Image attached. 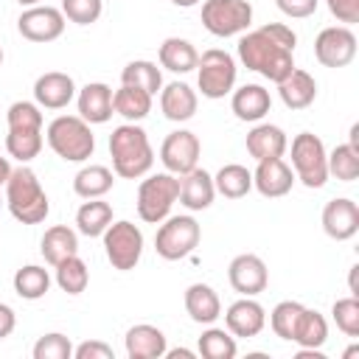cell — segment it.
I'll use <instances>...</instances> for the list:
<instances>
[{
	"label": "cell",
	"instance_id": "obj_21",
	"mask_svg": "<svg viewBox=\"0 0 359 359\" xmlns=\"http://www.w3.org/2000/svg\"><path fill=\"white\" fill-rule=\"evenodd\" d=\"M289 149L286 132L275 123H258L247 132V151L250 157L258 160H272V157H283V151Z\"/></svg>",
	"mask_w": 359,
	"mask_h": 359
},
{
	"label": "cell",
	"instance_id": "obj_8",
	"mask_svg": "<svg viewBox=\"0 0 359 359\" xmlns=\"http://www.w3.org/2000/svg\"><path fill=\"white\" fill-rule=\"evenodd\" d=\"M236 59L222 48L205 50L196 62V84L205 98H224L236 87Z\"/></svg>",
	"mask_w": 359,
	"mask_h": 359
},
{
	"label": "cell",
	"instance_id": "obj_15",
	"mask_svg": "<svg viewBox=\"0 0 359 359\" xmlns=\"http://www.w3.org/2000/svg\"><path fill=\"white\" fill-rule=\"evenodd\" d=\"M323 230L334 241H348L359 233V205L348 196H337L323 208Z\"/></svg>",
	"mask_w": 359,
	"mask_h": 359
},
{
	"label": "cell",
	"instance_id": "obj_34",
	"mask_svg": "<svg viewBox=\"0 0 359 359\" xmlns=\"http://www.w3.org/2000/svg\"><path fill=\"white\" fill-rule=\"evenodd\" d=\"M121 84H129V87H140L146 90L149 95H157L163 90V73L154 62L149 59H135L129 62L123 70H121Z\"/></svg>",
	"mask_w": 359,
	"mask_h": 359
},
{
	"label": "cell",
	"instance_id": "obj_12",
	"mask_svg": "<svg viewBox=\"0 0 359 359\" xmlns=\"http://www.w3.org/2000/svg\"><path fill=\"white\" fill-rule=\"evenodd\" d=\"M199 151H202L199 137H196L194 132H188V129H177V132H171V135L163 140V146H160V160H163V165H165L168 174L182 177V174H188L191 168H196Z\"/></svg>",
	"mask_w": 359,
	"mask_h": 359
},
{
	"label": "cell",
	"instance_id": "obj_45",
	"mask_svg": "<svg viewBox=\"0 0 359 359\" xmlns=\"http://www.w3.org/2000/svg\"><path fill=\"white\" fill-rule=\"evenodd\" d=\"M73 359H115V353H112V348L107 342L87 339V342L73 348Z\"/></svg>",
	"mask_w": 359,
	"mask_h": 359
},
{
	"label": "cell",
	"instance_id": "obj_40",
	"mask_svg": "<svg viewBox=\"0 0 359 359\" xmlns=\"http://www.w3.org/2000/svg\"><path fill=\"white\" fill-rule=\"evenodd\" d=\"M303 309H306V306H303V303H297V300H280V303L272 309V314H269V325H272L275 337H280V339L292 342V337H294V328H297V320H300Z\"/></svg>",
	"mask_w": 359,
	"mask_h": 359
},
{
	"label": "cell",
	"instance_id": "obj_20",
	"mask_svg": "<svg viewBox=\"0 0 359 359\" xmlns=\"http://www.w3.org/2000/svg\"><path fill=\"white\" fill-rule=\"evenodd\" d=\"M123 345H126V356L129 359H160L168 351L165 334L157 325H149V323L132 325L126 331V337H123Z\"/></svg>",
	"mask_w": 359,
	"mask_h": 359
},
{
	"label": "cell",
	"instance_id": "obj_55",
	"mask_svg": "<svg viewBox=\"0 0 359 359\" xmlns=\"http://www.w3.org/2000/svg\"><path fill=\"white\" fill-rule=\"evenodd\" d=\"M3 202H6V199H3V196H0V205H3Z\"/></svg>",
	"mask_w": 359,
	"mask_h": 359
},
{
	"label": "cell",
	"instance_id": "obj_51",
	"mask_svg": "<svg viewBox=\"0 0 359 359\" xmlns=\"http://www.w3.org/2000/svg\"><path fill=\"white\" fill-rule=\"evenodd\" d=\"M174 6H182V8H191V6H196V3H202V0H171Z\"/></svg>",
	"mask_w": 359,
	"mask_h": 359
},
{
	"label": "cell",
	"instance_id": "obj_6",
	"mask_svg": "<svg viewBox=\"0 0 359 359\" xmlns=\"http://www.w3.org/2000/svg\"><path fill=\"white\" fill-rule=\"evenodd\" d=\"M292 168L306 188H323L328 182V151L311 132L292 137Z\"/></svg>",
	"mask_w": 359,
	"mask_h": 359
},
{
	"label": "cell",
	"instance_id": "obj_18",
	"mask_svg": "<svg viewBox=\"0 0 359 359\" xmlns=\"http://www.w3.org/2000/svg\"><path fill=\"white\" fill-rule=\"evenodd\" d=\"M76 98V84L62 70H48L34 81V101L42 109H65Z\"/></svg>",
	"mask_w": 359,
	"mask_h": 359
},
{
	"label": "cell",
	"instance_id": "obj_47",
	"mask_svg": "<svg viewBox=\"0 0 359 359\" xmlns=\"http://www.w3.org/2000/svg\"><path fill=\"white\" fill-rule=\"evenodd\" d=\"M317 3H320V0H275V6H278L286 17H294V20L311 17V14L317 11Z\"/></svg>",
	"mask_w": 359,
	"mask_h": 359
},
{
	"label": "cell",
	"instance_id": "obj_30",
	"mask_svg": "<svg viewBox=\"0 0 359 359\" xmlns=\"http://www.w3.org/2000/svg\"><path fill=\"white\" fill-rule=\"evenodd\" d=\"M112 224V205L104 202L101 196L98 199H87L79 210H76V227L81 236L87 238H98L104 236V230Z\"/></svg>",
	"mask_w": 359,
	"mask_h": 359
},
{
	"label": "cell",
	"instance_id": "obj_37",
	"mask_svg": "<svg viewBox=\"0 0 359 359\" xmlns=\"http://www.w3.org/2000/svg\"><path fill=\"white\" fill-rule=\"evenodd\" d=\"M199 353L205 359H233L238 353L236 348V337L227 331V328H216V325H208L199 337Z\"/></svg>",
	"mask_w": 359,
	"mask_h": 359
},
{
	"label": "cell",
	"instance_id": "obj_44",
	"mask_svg": "<svg viewBox=\"0 0 359 359\" xmlns=\"http://www.w3.org/2000/svg\"><path fill=\"white\" fill-rule=\"evenodd\" d=\"M104 11L101 0H62V14L65 20L76 25H93Z\"/></svg>",
	"mask_w": 359,
	"mask_h": 359
},
{
	"label": "cell",
	"instance_id": "obj_35",
	"mask_svg": "<svg viewBox=\"0 0 359 359\" xmlns=\"http://www.w3.org/2000/svg\"><path fill=\"white\" fill-rule=\"evenodd\" d=\"M87 283H90V269H87V264L79 258V252H76V255H67L65 261L56 264V286H59L62 292H67V294H81V292L87 289Z\"/></svg>",
	"mask_w": 359,
	"mask_h": 359
},
{
	"label": "cell",
	"instance_id": "obj_31",
	"mask_svg": "<svg viewBox=\"0 0 359 359\" xmlns=\"http://www.w3.org/2000/svg\"><path fill=\"white\" fill-rule=\"evenodd\" d=\"M213 185H216V194H222L224 199H241L252 191V171L241 163H227L216 171Z\"/></svg>",
	"mask_w": 359,
	"mask_h": 359
},
{
	"label": "cell",
	"instance_id": "obj_41",
	"mask_svg": "<svg viewBox=\"0 0 359 359\" xmlns=\"http://www.w3.org/2000/svg\"><path fill=\"white\" fill-rule=\"evenodd\" d=\"M331 317H334L337 328H339L345 337H353V339L359 337V300H356V294L337 300V303L331 306Z\"/></svg>",
	"mask_w": 359,
	"mask_h": 359
},
{
	"label": "cell",
	"instance_id": "obj_46",
	"mask_svg": "<svg viewBox=\"0 0 359 359\" xmlns=\"http://www.w3.org/2000/svg\"><path fill=\"white\" fill-rule=\"evenodd\" d=\"M328 3V11L345 22V25H353L359 22V0H325Z\"/></svg>",
	"mask_w": 359,
	"mask_h": 359
},
{
	"label": "cell",
	"instance_id": "obj_16",
	"mask_svg": "<svg viewBox=\"0 0 359 359\" xmlns=\"http://www.w3.org/2000/svg\"><path fill=\"white\" fill-rule=\"evenodd\" d=\"M224 325H227V331L238 339H250V337H258L261 331H264V325H266V311H264V306L258 303V300H252V297H241V300H236V303H230L227 306V311H224Z\"/></svg>",
	"mask_w": 359,
	"mask_h": 359
},
{
	"label": "cell",
	"instance_id": "obj_53",
	"mask_svg": "<svg viewBox=\"0 0 359 359\" xmlns=\"http://www.w3.org/2000/svg\"><path fill=\"white\" fill-rule=\"evenodd\" d=\"M17 3H20V6H25V8H31V6H39L42 0H17Z\"/></svg>",
	"mask_w": 359,
	"mask_h": 359
},
{
	"label": "cell",
	"instance_id": "obj_28",
	"mask_svg": "<svg viewBox=\"0 0 359 359\" xmlns=\"http://www.w3.org/2000/svg\"><path fill=\"white\" fill-rule=\"evenodd\" d=\"M157 59H160V65H163L165 70H171V73H191V70H196L199 53H196V48H194L188 39L168 36V39H163V45H160Z\"/></svg>",
	"mask_w": 359,
	"mask_h": 359
},
{
	"label": "cell",
	"instance_id": "obj_7",
	"mask_svg": "<svg viewBox=\"0 0 359 359\" xmlns=\"http://www.w3.org/2000/svg\"><path fill=\"white\" fill-rule=\"evenodd\" d=\"M202 227L194 216H165L154 236V250L165 261H180L196 250Z\"/></svg>",
	"mask_w": 359,
	"mask_h": 359
},
{
	"label": "cell",
	"instance_id": "obj_43",
	"mask_svg": "<svg viewBox=\"0 0 359 359\" xmlns=\"http://www.w3.org/2000/svg\"><path fill=\"white\" fill-rule=\"evenodd\" d=\"M31 353H34V359H70L73 356V342L65 334L50 331V334L36 339Z\"/></svg>",
	"mask_w": 359,
	"mask_h": 359
},
{
	"label": "cell",
	"instance_id": "obj_22",
	"mask_svg": "<svg viewBox=\"0 0 359 359\" xmlns=\"http://www.w3.org/2000/svg\"><path fill=\"white\" fill-rule=\"evenodd\" d=\"M196 104H199V98L185 81H171L160 90V109L174 123L191 121L196 115Z\"/></svg>",
	"mask_w": 359,
	"mask_h": 359
},
{
	"label": "cell",
	"instance_id": "obj_29",
	"mask_svg": "<svg viewBox=\"0 0 359 359\" xmlns=\"http://www.w3.org/2000/svg\"><path fill=\"white\" fill-rule=\"evenodd\" d=\"M151 98L146 90L140 87H129V84H121L115 93H112V107L121 118H126L129 123H137L143 121L149 112H151Z\"/></svg>",
	"mask_w": 359,
	"mask_h": 359
},
{
	"label": "cell",
	"instance_id": "obj_14",
	"mask_svg": "<svg viewBox=\"0 0 359 359\" xmlns=\"http://www.w3.org/2000/svg\"><path fill=\"white\" fill-rule=\"evenodd\" d=\"M227 280L230 286L241 294V297H255L266 289L269 283V272H266V264L255 255V252H241L230 261L227 266Z\"/></svg>",
	"mask_w": 359,
	"mask_h": 359
},
{
	"label": "cell",
	"instance_id": "obj_10",
	"mask_svg": "<svg viewBox=\"0 0 359 359\" xmlns=\"http://www.w3.org/2000/svg\"><path fill=\"white\" fill-rule=\"evenodd\" d=\"M101 238H104V252L115 269L129 272L137 266V261L143 255V233L137 224H132L126 219L112 222Z\"/></svg>",
	"mask_w": 359,
	"mask_h": 359
},
{
	"label": "cell",
	"instance_id": "obj_25",
	"mask_svg": "<svg viewBox=\"0 0 359 359\" xmlns=\"http://www.w3.org/2000/svg\"><path fill=\"white\" fill-rule=\"evenodd\" d=\"M278 95L289 109H306L317 98V81L309 70L294 67L283 81H278Z\"/></svg>",
	"mask_w": 359,
	"mask_h": 359
},
{
	"label": "cell",
	"instance_id": "obj_32",
	"mask_svg": "<svg viewBox=\"0 0 359 359\" xmlns=\"http://www.w3.org/2000/svg\"><path fill=\"white\" fill-rule=\"evenodd\" d=\"M115 185V177L107 165H84L76 177H73V191L81 199H98L104 194H109Z\"/></svg>",
	"mask_w": 359,
	"mask_h": 359
},
{
	"label": "cell",
	"instance_id": "obj_4",
	"mask_svg": "<svg viewBox=\"0 0 359 359\" xmlns=\"http://www.w3.org/2000/svg\"><path fill=\"white\" fill-rule=\"evenodd\" d=\"M48 146L65 160V163H84L95 151V135L90 123L79 115H59L48 123Z\"/></svg>",
	"mask_w": 359,
	"mask_h": 359
},
{
	"label": "cell",
	"instance_id": "obj_38",
	"mask_svg": "<svg viewBox=\"0 0 359 359\" xmlns=\"http://www.w3.org/2000/svg\"><path fill=\"white\" fill-rule=\"evenodd\" d=\"M6 151L20 163H31L42 151V129H8Z\"/></svg>",
	"mask_w": 359,
	"mask_h": 359
},
{
	"label": "cell",
	"instance_id": "obj_2",
	"mask_svg": "<svg viewBox=\"0 0 359 359\" xmlns=\"http://www.w3.org/2000/svg\"><path fill=\"white\" fill-rule=\"evenodd\" d=\"M109 154H112V171L123 180L146 177L154 165V149L149 143V135L137 123H121L109 135Z\"/></svg>",
	"mask_w": 359,
	"mask_h": 359
},
{
	"label": "cell",
	"instance_id": "obj_52",
	"mask_svg": "<svg viewBox=\"0 0 359 359\" xmlns=\"http://www.w3.org/2000/svg\"><path fill=\"white\" fill-rule=\"evenodd\" d=\"M356 353H359V345H351V348H348L342 356H345V359H351V356H356Z\"/></svg>",
	"mask_w": 359,
	"mask_h": 359
},
{
	"label": "cell",
	"instance_id": "obj_1",
	"mask_svg": "<svg viewBox=\"0 0 359 359\" xmlns=\"http://www.w3.org/2000/svg\"><path fill=\"white\" fill-rule=\"evenodd\" d=\"M294 45L297 34L289 25L266 22L238 39V59L247 70H255L278 84L294 70Z\"/></svg>",
	"mask_w": 359,
	"mask_h": 359
},
{
	"label": "cell",
	"instance_id": "obj_11",
	"mask_svg": "<svg viewBox=\"0 0 359 359\" xmlns=\"http://www.w3.org/2000/svg\"><path fill=\"white\" fill-rule=\"evenodd\" d=\"M314 56L323 67H345L356 56V34L348 25H328L314 39Z\"/></svg>",
	"mask_w": 359,
	"mask_h": 359
},
{
	"label": "cell",
	"instance_id": "obj_33",
	"mask_svg": "<svg viewBox=\"0 0 359 359\" xmlns=\"http://www.w3.org/2000/svg\"><path fill=\"white\" fill-rule=\"evenodd\" d=\"M328 339V323L317 309H303L292 342L297 348H323Z\"/></svg>",
	"mask_w": 359,
	"mask_h": 359
},
{
	"label": "cell",
	"instance_id": "obj_17",
	"mask_svg": "<svg viewBox=\"0 0 359 359\" xmlns=\"http://www.w3.org/2000/svg\"><path fill=\"white\" fill-rule=\"evenodd\" d=\"M294 185V171L283 163V157H272V160H258V168L252 171V188L261 196L278 199L286 196Z\"/></svg>",
	"mask_w": 359,
	"mask_h": 359
},
{
	"label": "cell",
	"instance_id": "obj_5",
	"mask_svg": "<svg viewBox=\"0 0 359 359\" xmlns=\"http://www.w3.org/2000/svg\"><path fill=\"white\" fill-rule=\"evenodd\" d=\"M177 199H180V177L168 171L151 174L137 188V216L146 224H160L171 213Z\"/></svg>",
	"mask_w": 359,
	"mask_h": 359
},
{
	"label": "cell",
	"instance_id": "obj_42",
	"mask_svg": "<svg viewBox=\"0 0 359 359\" xmlns=\"http://www.w3.org/2000/svg\"><path fill=\"white\" fill-rule=\"evenodd\" d=\"M8 129H42V107L34 101H14L6 112Z\"/></svg>",
	"mask_w": 359,
	"mask_h": 359
},
{
	"label": "cell",
	"instance_id": "obj_27",
	"mask_svg": "<svg viewBox=\"0 0 359 359\" xmlns=\"http://www.w3.org/2000/svg\"><path fill=\"white\" fill-rule=\"evenodd\" d=\"M39 250H42V258L56 266L59 261H65L67 255H76L79 252V236L76 230H70L67 224H53L45 230L42 241H39Z\"/></svg>",
	"mask_w": 359,
	"mask_h": 359
},
{
	"label": "cell",
	"instance_id": "obj_50",
	"mask_svg": "<svg viewBox=\"0 0 359 359\" xmlns=\"http://www.w3.org/2000/svg\"><path fill=\"white\" fill-rule=\"evenodd\" d=\"M8 174H11V163H8L6 157H0V188L6 185V180H8Z\"/></svg>",
	"mask_w": 359,
	"mask_h": 359
},
{
	"label": "cell",
	"instance_id": "obj_39",
	"mask_svg": "<svg viewBox=\"0 0 359 359\" xmlns=\"http://www.w3.org/2000/svg\"><path fill=\"white\" fill-rule=\"evenodd\" d=\"M328 177H337L339 182H353L359 177V149H353L351 143L334 146V151L328 154Z\"/></svg>",
	"mask_w": 359,
	"mask_h": 359
},
{
	"label": "cell",
	"instance_id": "obj_3",
	"mask_svg": "<svg viewBox=\"0 0 359 359\" xmlns=\"http://www.w3.org/2000/svg\"><path fill=\"white\" fill-rule=\"evenodd\" d=\"M6 208L8 213L22 222V224H39L48 219L50 213V202H48V194L39 182V177L25 165L20 163L17 168H11L8 180H6Z\"/></svg>",
	"mask_w": 359,
	"mask_h": 359
},
{
	"label": "cell",
	"instance_id": "obj_49",
	"mask_svg": "<svg viewBox=\"0 0 359 359\" xmlns=\"http://www.w3.org/2000/svg\"><path fill=\"white\" fill-rule=\"evenodd\" d=\"M165 356H168V359H194L196 353L188 351V348H174V351H165Z\"/></svg>",
	"mask_w": 359,
	"mask_h": 359
},
{
	"label": "cell",
	"instance_id": "obj_9",
	"mask_svg": "<svg viewBox=\"0 0 359 359\" xmlns=\"http://www.w3.org/2000/svg\"><path fill=\"white\" fill-rule=\"evenodd\" d=\"M202 25L213 36H236L252 25V6L247 0H205Z\"/></svg>",
	"mask_w": 359,
	"mask_h": 359
},
{
	"label": "cell",
	"instance_id": "obj_13",
	"mask_svg": "<svg viewBox=\"0 0 359 359\" xmlns=\"http://www.w3.org/2000/svg\"><path fill=\"white\" fill-rule=\"evenodd\" d=\"M17 31L28 42H53L65 31V14H62V8L42 6V3L39 6H31V8H25L20 14Z\"/></svg>",
	"mask_w": 359,
	"mask_h": 359
},
{
	"label": "cell",
	"instance_id": "obj_26",
	"mask_svg": "<svg viewBox=\"0 0 359 359\" xmlns=\"http://www.w3.org/2000/svg\"><path fill=\"white\" fill-rule=\"evenodd\" d=\"M230 107H233L238 121H252L255 123L269 112L272 98H269V90H264L261 84H244V87L233 90Z\"/></svg>",
	"mask_w": 359,
	"mask_h": 359
},
{
	"label": "cell",
	"instance_id": "obj_48",
	"mask_svg": "<svg viewBox=\"0 0 359 359\" xmlns=\"http://www.w3.org/2000/svg\"><path fill=\"white\" fill-rule=\"evenodd\" d=\"M14 325H17V314H14V309L6 306V303H0V339H6V337L14 331Z\"/></svg>",
	"mask_w": 359,
	"mask_h": 359
},
{
	"label": "cell",
	"instance_id": "obj_23",
	"mask_svg": "<svg viewBox=\"0 0 359 359\" xmlns=\"http://www.w3.org/2000/svg\"><path fill=\"white\" fill-rule=\"evenodd\" d=\"M213 196H216V185H213V177L205 168H191L188 174L180 177V202L188 210L210 208Z\"/></svg>",
	"mask_w": 359,
	"mask_h": 359
},
{
	"label": "cell",
	"instance_id": "obj_19",
	"mask_svg": "<svg viewBox=\"0 0 359 359\" xmlns=\"http://www.w3.org/2000/svg\"><path fill=\"white\" fill-rule=\"evenodd\" d=\"M76 107H79V118H84L87 123H107L115 112L112 107V87L104 81H90L79 90L76 95Z\"/></svg>",
	"mask_w": 359,
	"mask_h": 359
},
{
	"label": "cell",
	"instance_id": "obj_36",
	"mask_svg": "<svg viewBox=\"0 0 359 359\" xmlns=\"http://www.w3.org/2000/svg\"><path fill=\"white\" fill-rule=\"evenodd\" d=\"M48 289H50V275L45 266L28 264V266L14 272V292L22 300H39V297H45Z\"/></svg>",
	"mask_w": 359,
	"mask_h": 359
},
{
	"label": "cell",
	"instance_id": "obj_24",
	"mask_svg": "<svg viewBox=\"0 0 359 359\" xmlns=\"http://www.w3.org/2000/svg\"><path fill=\"white\" fill-rule=\"evenodd\" d=\"M185 311L199 325H213L222 317V300L213 286L208 283H191L185 289Z\"/></svg>",
	"mask_w": 359,
	"mask_h": 359
},
{
	"label": "cell",
	"instance_id": "obj_54",
	"mask_svg": "<svg viewBox=\"0 0 359 359\" xmlns=\"http://www.w3.org/2000/svg\"><path fill=\"white\" fill-rule=\"evenodd\" d=\"M0 65H3V48H0Z\"/></svg>",
	"mask_w": 359,
	"mask_h": 359
}]
</instances>
